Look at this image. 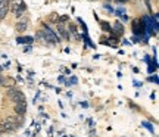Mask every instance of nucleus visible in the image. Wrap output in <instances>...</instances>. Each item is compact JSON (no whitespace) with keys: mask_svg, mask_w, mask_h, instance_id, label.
I'll return each instance as SVG.
<instances>
[{"mask_svg":"<svg viewBox=\"0 0 159 137\" xmlns=\"http://www.w3.org/2000/svg\"><path fill=\"white\" fill-rule=\"evenodd\" d=\"M22 119H24V116H18V115H11V116H8V118L3 121V125H5V128H6V133L18 130V128L22 125Z\"/></svg>","mask_w":159,"mask_h":137,"instance_id":"1","label":"nucleus"},{"mask_svg":"<svg viewBox=\"0 0 159 137\" xmlns=\"http://www.w3.org/2000/svg\"><path fill=\"white\" fill-rule=\"evenodd\" d=\"M25 9H27V6L24 3V0H12L11 2V9L9 11H12L16 18H21Z\"/></svg>","mask_w":159,"mask_h":137,"instance_id":"2","label":"nucleus"},{"mask_svg":"<svg viewBox=\"0 0 159 137\" xmlns=\"http://www.w3.org/2000/svg\"><path fill=\"white\" fill-rule=\"evenodd\" d=\"M8 96L11 97V100L16 105V103H25V94L22 93V91H19V90H16V88H14V87H11V88H8Z\"/></svg>","mask_w":159,"mask_h":137,"instance_id":"3","label":"nucleus"},{"mask_svg":"<svg viewBox=\"0 0 159 137\" xmlns=\"http://www.w3.org/2000/svg\"><path fill=\"white\" fill-rule=\"evenodd\" d=\"M43 33H44V40H49L50 43H59L61 39L53 33V30L47 25H43Z\"/></svg>","mask_w":159,"mask_h":137,"instance_id":"4","label":"nucleus"},{"mask_svg":"<svg viewBox=\"0 0 159 137\" xmlns=\"http://www.w3.org/2000/svg\"><path fill=\"white\" fill-rule=\"evenodd\" d=\"M9 9H11V0H5V2L0 5V21L6 18V15L9 14Z\"/></svg>","mask_w":159,"mask_h":137,"instance_id":"5","label":"nucleus"},{"mask_svg":"<svg viewBox=\"0 0 159 137\" xmlns=\"http://www.w3.org/2000/svg\"><path fill=\"white\" fill-rule=\"evenodd\" d=\"M15 113L18 116H24L27 113V102L25 103H16L15 105Z\"/></svg>","mask_w":159,"mask_h":137,"instance_id":"6","label":"nucleus"},{"mask_svg":"<svg viewBox=\"0 0 159 137\" xmlns=\"http://www.w3.org/2000/svg\"><path fill=\"white\" fill-rule=\"evenodd\" d=\"M16 41L19 43V44H31L33 41H34V37H18L16 39Z\"/></svg>","mask_w":159,"mask_h":137,"instance_id":"7","label":"nucleus"},{"mask_svg":"<svg viewBox=\"0 0 159 137\" xmlns=\"http://www.w3.org/2000/svg\"><path fill=\"white\" fill-rule=\"evenodd\" d=\"M58 31H59V33L62 34V37H63V39L69 40V37H71V36H69V33H68V31H66V30H65V28H63L62 25H58Z\"/></svg>","mask_w":159,"mask_h":137,"instance_id":"8","label":"nucleus"},{"mask_svg":"<svg viewBox=\"0 0 159 137\" xmlns=\"http://www.w3.org/2000/svg\"><path fill=\"white\" fill-rule=\"evenodd\" d=\"M27 27H28L27 21H24V22H19V24H16V30H18L19 33H24V31L27 30Z\"/></svg>","mask_w":159,"mask_h":137,"instance_id":"9","label":"nucleus"},{"mask_svg":"<svg viewBox=\"0 0 159 137\" xmlns=\"http://www.w3.org/2000/svg\"><path fill=\"white\" fill-rule=\"evenodd\" d=\"M115 31H116V33H118L119 36H121V34L124 33V28H122V25H121L119 22H115Z\"/></svg>","mask_w":159,"mask_h":137,"instance_id":"10","label":"nucleus"},{"mask_svg":"<svg viewBox=\"0 0 159 137\" xmlns=\"http://www.w3.org/2000/svg\"><path fill=\"white\" fill-rule=\"evenodd\" d=\"M0 86H3V87H8L9 86V81L5 78V75H0Z\"/></svg>","mask_w":159,"mask_h":137,"instance_id":"11","label":"nucleus"},{"mask_svg":"<svg viewBox=\"0 0 159 137\" xmlns=\"http://www.w3.org/2000/svg\"><path fill=\"white\" fill-rule=\"evenodd\" d=\"M102 27H103V30H105V31H111V30H112V28H111V25H109L108 22H102Z\"/></svg>","mask_w":159,"mask_h":137,"instance_id":"12","label":"nucleus"},{"mask_svg":"<svg viewBox=\"0 0 159 137\" xmlns=\"http://www.w3.org/2000/svg\"><path fill=\"white\" fill-rule=\"evenodd\" d=\"M137 24H138V19H135V21L133 22V25H134V31H135V28H137ZM140 33H143V24L140 25Z\"/></svg>","mask_w":159,"mask_h":137,"instance_id":"13","label":"nucleus"},{"mask_svg":"<svg viewBox=\"0 0 159 137\" xmlns=\"http://www.w3.org/2000/svg\"><path fill=\"white\" fill-rule=\"evenodd\" d=\"M143 125H144V127H146V128H147V130H149L150 133H153V127H152V125L149 124V122H143Z\"/></svg>","mask_w":159,"mask_h":137,"instance_id":"14","label":"nucleus"},{"mask_svg":"<svg viewBox=\"0 0 159 137\" xmlns=\"http://www.w3.org/2000/svg\"><path fill=\"white\" fill-rule=\"evenodd\" d=\"M5 133H6V128H5L3 122H0V134H5Z\"/></svg>","mask_w":159,"mask_h":137,"instance_id":"15","label":"nucleus"},{"mask_svg":"<svg viewBox=\"0 0 159 137\" xmlns=\"http://www.w3.org/2000/svg\"><path fill=\"white\" fill-rule=\"evenodd\" d=\"M149 80L153 81V83H158V77H149Z\"/></svg>","mask_w":159,"mask_h":137,"instance_id":"16","label":"nucleus"},{"mask_svg":"<svg viewBox=\"0 0 159 137\" xmlns=\"http://www.w3.org/2000/svg\"><path fill=\"white\" fill-rule=\"evenodd\" d=\"M71 83H72V84H77V78L72 77V78H71Z\"/></svg>","mask_w":159,"mask_h":137,"instance_id":"17","label":"nucleus"},{"mask_svg":"<svg viewBox=\"0 0 159 137\" xmlns=\"http://www.w3.org/2000/svg\"><path fill=\"white\" fill-rule=\"evenodd\" d=\"M66 19H68V16H66V15H63V16L61 18V21H66Z\"/></svg>","mask_w":159,"mask_h":137,"instance_id":"18","label":"nucleus"},{"mask_svg":"<svg viewBox=\"0 0 159 137\" xmlns=\"http://www.w3.org/2000/svg\"><path fill=\"white\" fill-rule=\"evenodd\" d=\"M130 106H131V108H133V109H138V108H137V106H135V105H134V103H130Z\"/></svg>","mask_w":159,"mask_h":137,"instance_id":"19","label":"nucleus"},{"mask_svg":"<svg viewBox=\"0 0 159 137\" xmlns=\"http://www.w3.org/2000/svg\"><path fill=\"white\" fill-rule=\"evenodd\" d=\"M3 2H5V0H0V5H2V3H3Z\"/></svg>","mask_w":159,"mask_h":137,"instance_id":"20","label":"nucleus"},{"mask_svg":"<svg viewBox=\"0 0 159 137\" xmlns=\"http://www.w3.org/2000/svg\"><path fill=\"white\" fill-rule=\"evenodd\" d=\"M118 2H127V0H118Z\"/></svg>","mask_w":159,"mask_h":137,"instance_id":"21","label":"nucleus"}]
</instances>
